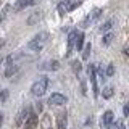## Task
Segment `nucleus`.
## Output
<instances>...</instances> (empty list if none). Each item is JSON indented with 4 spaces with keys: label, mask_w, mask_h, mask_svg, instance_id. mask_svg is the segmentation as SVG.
I'll list each match as a JSON object with an SVG mask.
<instances>
[{
    "label": "nucleus",
    "mask_w": 129,
    "mask_h": 129,
    "mask_svg": "<svg viewBox=\"0 0 129 129\" xmlns=\"http://www.w3.org/2000/svg\"><path fill=\"white\" fill-rule=\"evenodd\" d=\"M111 40H113V34L110 32V34H105V36H103L102 44H103V45H110V44H111Z\"/></svg>",
    "instance_id": "nucleus-15"
},
{
    "label": "nucleus",
    "mask_w": 129,
    "mask_h": 129,
    "mask_svg": "<svg viewBox=\"0 0 129 129\" xmlns=\"http://www.w3.org/2000/svg\"><path fill=\"white\" fill-rule=\"evenodd\" d=\"M113 95V87L111 86H107L103 89V99H110V97Z\"/></svg>",
    "instance_id": "nucleus-17"
},
{
    "label": "nucleus",
    "mask_w": 129,
    "mask_h": 129,
    "mask_svg": "<svg viewBox=\"0 0 129 129\" xmlns=\"http://www.w3.org/2000/svg\"><path fill=\"white\" fill-rule=\"evenodd\" d=\"M37 2V0H18V2L15 3V11H21L24 10V8H27V7H31V5H34V3Z\"/></svg>",
    "instance_id": "nucleus-7"
},
{
    "label": "nucleus",
    "mask_w": 129,
    "mask_h": 129,
    "mask_svg": "<svg viewBox=\"0 0 129 129\" xmlns=\"http://www.w3.org/2000/svg\"><path fill=\"white\" fill-rule=\"evenodd\" d=\"M36 126H37V116H36V115H29V118L26 119L23 129H36Z\"/></svg>",
    "instance_id": "nucleus-10"
},
{
    "label": "nucleus",
    "mask_w": 129,
    "mask_h": 129,
    "mask_svg": "<svg viewBox=\"0 0 129 129\" xmlns=\"http://www.w3.org/2000/svg\"><path fill=\"white\" fill-rule=\"evenodd\" d=\"M71 68L74 73H79L81 70H82V64H81V61H78V60H74V61L71 63Z\"/></svg>",
    "instance_id": "nucleus-14"
},
{
    "label": "nucleus",
    "mask_w": 129,
    "mask_h": 129,
    "mask_svg": "<svg viewBox=\"0 0 129 129\" xmlns=\"http://www.w3.org/2000/svg\"><path fill=\"white\" fill-rule=\"evenodd\" d=\"M39 19H40V13H39V11H36V13L32 15L29 19H27V23H29V24H34L36 21H39Z\"/></svg>",
    "instance_id": "nucleus-18"
},
{
    "label": "nucleus",
    "mask_w": 129,
    "mask_h": 129,
    "mask_svg": "<svg viewBox=\"0 0 129 129\" xmlns=\"http://www.w3.org/2000/svg\"><path fill=\"white\" fill-rule=\"evenodd\" d=\"M47 42H48V32H39V34H36L34 37L27 42V48H29V50H34V52H39L47 45Z\"/></svg>",
    "instance_id": "nucleus-1"
},
{
    "label": "nucleus",
    "mask_w": 129,
    "mask_h": 129,
    "mask_svg": "<svg viewBox=\"0 0 129 129\" xmlns=\"http://www.w3.org/2000/svg\"><path fill=\"white\" fill-rule=\"evenodd\" d=\"M107 76H113L115 74V66L113 64H108V68H107V73H105Z\"/></svg>",
    "instance_id": "nucleus-20"
},
{
    "label": "nucleus",
    "mask_w": 129,
    "mask_h": 129,
    "mask_svg": "<svg viewBox=\"0 0 129 129\" xmlns=\"http://www.w3.org/2000/svg\"><path fill=\"white\" fill-rule=\"evenodd\" d=\"M42 127H44V129H50V116H48V115H45V116H44Z\"/></svg>",
    "instance_id": "nucleus-19"
},
{
    "label": "nucleus",
    "mask_w": 129,
    "mask_h": 129,
    "mask_svg": "<svg viewBox=\"0 0 129 129\" xmlns=\"http://www.w3.org/2000/svg\"><path fill=\"white\" fill-rule=\"evenodd\" d=\"M79 5H81V2H74V3H73V5H71L70 8H68V10H70V11H71V10H74V8H78Z\"/></svg>",
    "instance_id": "nucleus-21"
},
{
    "label": "nucleus",
    "mask_w": 129,
    "mask_h": 129,
    "mask_svg": "<svg viewBox=\"0 0 129 129\" xmlns=\"http://www.w3.org/2000/svg\"><path fill=\"white\" fill-rule=\"evenodd\" d=\"M102 8H95V10H92V13H89L86 18H84V21H82V27H89L94 21H97V19L100 18V15H102Z\"/></svg>",
    "instance_id": "nucleus-4"
},
{
    "label": "nucleus",
    "mask_w": 129,
    "mask_h": 129,
    "mask_svg": "<svg viewBox=\"0 0 129 129\" xmlns=\"http://www.w3.org/2000/svg\"><path fill=\"white\" fill-rule=\"evenodd\" d=\"M82 45H84V34H82V32H78V36H76V44H74V47L78 48V50H82Z\"/></svg>",
    "instance_id": "nucleus-12"
},
{
    "label": "nucleus",
    "mask_w": 129,
    "mask_h": 129,
    "mask_svg": "<svg viewBox=\"0 0 129 129\" xmlns=\"http://www.w3.org/2000/svg\"><path fill=\"white\" fill-rule=\"evenodd\" d=\"M47 86H48V79L45 78V76L39 78L34 84H32V87H31L32 95H36V97L44 95V94H45V90H47Z\"/></svg>",
    "instance_id": "nucleus-2"
},
{
    "label": "nucleus",
    "mask_w": 129,
    "mask_h": 129,
    "mask_svg": "<svg viewBox=\"0 0 129 129\" xmlns=\"http://www.w3.org/2000/svg\"><path fill=\"white\" fill-rule=\"evenodd\" d=\"M76 36H78V31H71V32H70V36H68V50H66V55H71L73 48H74Z\"/></svg>",
    "instance_id": "nucleus-8"
},
{
    "label": "nucleus",
    "mask_w": 129,
    "mask_h": 129,
    "mask_svg": "<svg viewBox=\"0 0 129 129\" xmlns=\"http://www.w3.org/2000/svg\"><path fill=\"white\" fill-rule=\"evenodd\" d=\"M90 50H92V45H90V44H87V45L84 47V52H82V60H87V58H89Z\"/></svg>",
    "instance_id": "nucleus-16"
},
{
    "label": "nucleus",
    "mask_w": 129,
    "mask_h": 129,
    "mask_svg": "<svg viewBox=\"0 0 129 129\" xmlns=\"http://www.w3.org/2000/svg\"><path fill=\"white\" fill-rule=\"evenodd\" d=\"M66 123H68L66 111L58 113V116H56V126H58V129H66Z\"/></svg>",
    "instance_id": "nucleus-9"
},
{
    "label": "nucleus",
    "mask_w": 129,
    "mask_h": 129,
    "mask_svg": "<svg viewBox=\"0 0 129 129\" xmlns=\"http://www.w3.org/2000/svg\"><path fill=\"white\" fill-rule=\"evenodd\" d=\"M113 119H115V115H113V111H105L103 113V116H102V121H100V124H102V127L103 129H108L111 126V123H113Z\"/></svg>",
    "instance_id": "nucleus-5"
},
{
    "label": "nucleus",
    "mask_w": 129,
    "mask_h": 129,
    "mask_svg": "<svg viewBox=\"0 0 129 129\" xmlns=\"http://www.w3.org/2000/svg\"><path fill=\"white\" fill-rule=\"evenodd\" d=\"M42 70H52V71H56L60 68V63L56 61V60H52V61H47L44 63V66H40Z\"/></svg>",
    "instance_id": "nucleus-11"
},
{
    "label": "nucleus",
    "mask_w": 129,
    "mask_h": 129,
    "mask_svg": "<svg viewBox=\"0 0 129 129\" xmlns=\"http://www.w3.org/2000/svg\"><path fill=\"white\" fill-rule=\"evenodd\" d=\"M113 23H115L113 19H110V21H107V23H103V26L100 27V31H102V32H108V31L113 27Z\"/></svg>",
    "instance_id": "nucleus-13"
},
{
    "label": "nucleus",
    "mask_w": 129,
    "mask_h": 129,
    "mask_svg": "<svg viewBox=\"0 0 129 129\" xmlns=\"http://www.w3.org/2000/svg\"><path fill=\"white\" fill-rule=\"evenodd\" d=\"M124 115H126V116L129 115V107H127V105H126V107H124Z\"/></svg>",
    "instance_id": "nucleus-23"
},
{
    "label": "nucleus",
    "mask_w": 129,
    "mask_h": 129,
    "mask_svg": "<svg viewBox=\"0 0 129 129\" xmlns=\"http://www.w3.org/2000/svg\"><path fill=\"white\" fill-rule=\"evenodd\" d=\"M87 73H89V79H90V84H92L94 97H99V86H97V71H95V64H89Z\"/></svg>",
    "instance_id": "nucleus-3"
},
{
    "label": "nucleus",
    "mask_w": 129,
    "mask_h": 129,
    "mask_svg": "<svg viewBox=\"0 0 129 129\" xmlns=\"http://www.w3.org/2000/svg\"><path fill=\"white\" fill-rule=\"evenodd\" d=\"M7 95H8V92H7V90H3V92H2V100H5V99H7Z\"/></svg>",
    "instance_id": "nucleus-22"
},
{
    "label": "nucleus",
    "mask_w": 129,
    "mask_h": 129,
    "mask_svg": "<svg viewBox=\"0 0 129 129\" xmlns=\"http://www.w3.org/2000/svg\"><path fill=\"white\" fill-rule=\"evenodd\" d=\"M2 123H3V115L0 113V126H2Z\"/></svg>",
    "instance_id": "nucleus-24"
},
{
    "label": "nucleus",
    "mask_w": 129,
    "mask_h": 129,
    "mask_svg": "<svg viewBox=\"0 0 129 129\" xmlns=\"http://www.w3.org/2000/svg\"><path fill=\"white\" fill-rule=\"evenodd\" d=\"M48 103L50 105H64L66 103V97L58 94V92H55V94H52L48 97Z\"/></svg>",
    "instance_id": "nucleus-6"
}]
</instances>
